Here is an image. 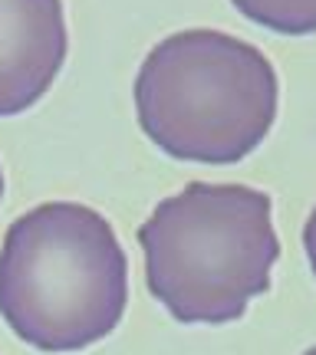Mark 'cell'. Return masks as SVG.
Masks as SVG:
<instances>
[{"instance_id":"obj_1","label":"cell","mask_w":316,"mask_h":355,"mask_svg":"<svg viewBox=\"0 0 316 355\" xmlns=\"http://www.w3.org/2000/svg\"><path fill=\"white\" fill-rule=\"evenodd\" d=\"M128 260L113 224L76 201L13 220L0 243V316L40 352H79L122 322Z\"/></svg>"},{"instance_id":"obj_2","label":"cell","mask_w":316,"mask_h":355,"mask_svg":"<svg viewBox=\"0 0 316 355\" xmlns=\"http://www.w3.org/2000/svg\"><path fill=\"white\" fill-rule=\"evenodd\" d=\"M274 201L247 184L191 181L139 227L149 293L185 326H224L270 290Z\"/></svg>"},{"instance_id":"obj_3","label":"cell","mask_w":316,"mask_h":355,"mask_svg":"<svg viewBox=\"0 0 316 355\" xmlns=\"http://www.w3.org/2000/svg\"><path fill=\"white\" fill-rule=\"evenodd\" d=\"M277 96L264 53L204 26L158 40L135 76L142 132L165 155L201 165H234L264 145Z\"/></svg>"},{"instance_id":"obj_4","label":"cell","mask_w":316,"mask_h":355,"mask_svg":"<svg viewBox=\"0 0 316 355\" xmlns=\"http://www.w3.org/2000/svg\"><path fill=\"white\" fill-rule=\"evenodd\" d=\"M63 0H0V119L37 105L66 63Z\"/></svg>"},{"instance_id":"obj_5","label":"cell","mask_w":316,"mask_h":355,"mask_svg":"<svg viewBox=\"0 0 316 355\" xmlns=\"http://www.w3.org/2000/svg\"><path fill=\"white\" fill-rule=\"evenodd\" d=\"M251 24L283 37L316 33V0H231Z\"/></svg>"},{"instance_id":"obj_6","label":"cell","mask_w":316,"mask_h":355,"mask_svg":"<svg viewBox=\"0 0 316 355\" xmlns=\"http://www.w3.org/2000/svg\"><path fill=\"white\" fill-rule=\"evenodd\" d=\"M303 247H306V257H310V266H313V277H316V207L310 211V217H306Z\"/></svg>"},{"instance_id":"obj_7","label":"cell","mask_w":316,"mask_h":355,"mask_svg":"<svg viewBox=\"0 0 316 355\" xmlns=\"http://www.w3.org/2000/svg\"><path fill=\"white\" fill-rule=\"evenodd\" d=\"M0 198H3V171H0Z\"/></svg>"},{"instance_id":"obj_8","label":"cell","mask_w":316,"mask_h":355,"mask_svg":"<svg viewBox=\"0 0 316 355\" xmlns=\"http://www.w3.org/2000/svg\"><path fill=\"white\" fill-rule=\"evenodd\" d=\"M303 355H316V345H313V349H306V352Z\"/></svg>"}]
</instances>
